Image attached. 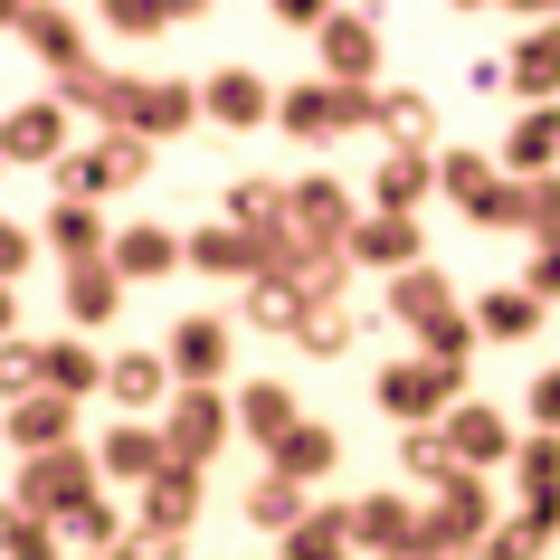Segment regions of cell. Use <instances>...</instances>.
Masks as SVG:
<instances>
[{"instance_id": "ba28073f", "label": "cell", "mask_w": 560, "mask_h": 560, "mask_svg": "<svg viewBox=\"0 0 560 560\" xmlns=\"http://www.w3.org/2000/svg\"><path fill=\"white\" fill-rule=\"evenodd\" d=\"M229 342H237L229 314H180V324L162 332V361H172L180 389H229Z\"/></svg>"}, {"instance_id": "484cf974", "label": "cell", "mask_w": 560, "mask_h": 560, "mask_svg": "<svg viewBox=\"0 0 560 560\" xmlns=\"http://www.w3.org/2000/svg\"><path fill=\"white\" fill-rule=\"evenodd\" d=\"M560 172V105H523L503 133V180H551Z\"/></svg>"}, {"instance_id": "6125c7cd", "label": "cell", "mask_w": 560, "mask_h": 560, "mask_svg": "<svg viewBox=\"0 0 560 560\" xmlns=\"http://www.w3.org/2000/svg\"><path fill=\"white\" fill-rule=\"evenodd\" d=\"M409 560H428V551H409Z\"/></svg>"}, {"instance_id": "91938a15", "label": "cell", "mask_w": 560, "mask_h": 560, "mask_svg": "<svg viewBox=\"0 0 560 560\" xmlns=\"http://www.w3.org/2000/svg\"><path fill=\"white\" fill-rule=\"evenodd\" d=\"M86 560H133V532H124V541H115V551H86Z\"/></svg>"}, {"instance_id": "8fae6325", "label": "cell", "mask_w": 560, "mask_h": 560, "mask_svg": "<svg viewBox=\"0 0 560 560\" xmlns=\"http://www.w3.org/2000/svg\"><path fill=\"white\" fill-rule=\"evenodd\" d=\"M190 266L219 276V285H257V276H276V237H247V229H229V219L209 209L200 229H190Z\"/></svg>"}, {"instance_id": "f5cc1de1", "label": "cell", "mask_w": 560, "mask_h": 560, "mask_svg": "<svg viewBox=\"0 0 560 560\" xmlns=\"http://www.w3.org/2000/svg\"><path fill=\"white\" fill-rule=\"evenodd\" d=\"M532 237H560V172L532 180Z\"/></svg>"}, {"instance_id": "4fadbf2b", "label": "cell", "mask_w": 560, "mask_h": 560, "mask_svg": "<svg viewBox=\"0 0 560 560\" xmlns=\"http://www.w3.org/2000/svg\"><path fill=\"white\" fill-rule=\"evenodd\" d=\"M446 446H456V466H466V475H494V466H513L523 428H513L494 399H456V418H446Z\"/></svg>"}, {"instance_id": "52a82bcc", "label": "cell", "mask_w": 560, "mask_h": 560, "mask_svg": "<svg viewBox=\"0 0 560 560\" xmlns=\"http://www.w3.org/2000/svg\"><path fill=\"white\" fill-rule=\"evenodd\" d=\"M237 428V399L229 389H180L172 409H162V446H172V466H209Z\"/></svg>"}, {"instance_id": "2e32d148", "label": "cell", "mask_w": 560, "mask_h": 560, "mask_svg": "<svg viewBox=\"0 0 560 560\" xmlns=\"http://www.w3.org/2000/svg\"><path fill=\"white\" fill-rule=\"evenodd\" d=\"M361 219H371V209H361L332 172H304L295 180V237H314V247H352Z\"/></svg>"}, {"instance_id": "d590c367", "label": "cell", "mask_w": 560, "mask_h": 560, "mask_svg": "<svg viewBox=\"0 0 560 560\" xmlns=\"http://www.w3.org/2000/svg\"><path fill=\"white\" fill-rule=\"evenodd\" d=\"M304 314H314V304H304L295 285H276V276H257V285H247V304H237V324H247V332H276V342H295Z\"/></svg>"}, {"instance_id": "f546056e", "label": "cell", "mask_w": 560, "mask_h": 560, "mask_svg": "<svg viewBox=\"0 0 560 560\" xmlns=\"http://www.w3.org/2000/svg\"><path fill=\"white\" fill-rule=\"evenodd\" d=\"M67 332H95V324H115L124 314V295H133V285H124L115 276V257H95V266H67Z\"/></svg>"}, {"instance_id": "11a10c76", "label": "cell", "mask_w": 560, "mask_h": 560, "mask_svg": "<svg viewBox=\"0 0 560 560\" xmlns=\"http://www.w3.org/2000/svg\"><path fill=\"white\" fill-rule=\"evenodd\" d=\"M133 560H190V541L180 532H133Z\"/></svg>"}, {"instance_id": "836d02e7", "label": "cell", "mask_w": 560, "mask_h": 560, "mask_svg": "<svg viewBox=\"0 0 560 560\" xmlns=\"http://www.w3.org/2000/svg\"><path fill=\"white\" fill-rule=\"evenodd\" d=\"M389 314H399V324L409 332H428V324H446V314H466V304H456V285H446L438 266H409V276H389Z\"/></svg>"}, {"instance_id": "db71d44e", "label": "cell", "mask_w": 560, "mask_h": 560, "mask_svg": "<svg viewBox=\"0 0 560 560\" xmlns=\"http://www.w3.org/2000/svg\"><path fill=\"white\" fill-rule=\"evenodd\" d=\"M466 95H513V67H503V58H475L466 67Z\"/></svg>"}, {"instance_id": "74e56055", "label": "cell", "mask_w": 560, "mask_h": 560, "mask_svg": "<svg viewBox=\"0 0 560 560\" xmlns=\"http://www.w3.org/2000/svg\"><path fill=\"white\" fill-rule=\"evenodd\" d=\"M247 523L276 532V541L304 532V485H295V475H276V466H257V485H247Z\"/></svg>"}, {"instance_id": "4316f807", "label": "cell", "mask_w": 560, "mask_h": 560, "mask_svg": "<svg viewBox=\"0 0 560 560\" xmlns=\"http://www.w3.org/2000/svg\"><path fill=\"white\" fill-rule=\"evenodd\" d=\"M418 200H438V162H418V152H381V172L361 190V209H381V219H418Z\"/></svg>"}, {"instance_id": "7a4b0ae2", "label": "cell", "mask_w": 560, "mask_h": 560, "mask_svg": "<svg viewBox=\"0 0 560 560\" xmlns=\"http://www.w3.org/2000/svg\"><path fill=\"white\" fill-rule=\"evenodd\" d=\"M276 124H285L295 143L381 133V86H332V77H314V86H285V95H276Z\"/></svg>"}, {"instance_id": "816d5d0a", "label": "cell", "mask_w": 560, "mask_h": 560, "mask_svg": "<svg viewBox=\"0 0 560 560\" xmlns=\"http://www.w3.org/2000/svg\"><path fill=\"white\" fill-rule=\"evenodd\" d=\"M532 428L560 438V361H551V371H532Z\"/></svg>"}, {"instance_id": "e575fe53", "label": "cell", "mask_w": 560, "mask_h": 560, "mask_svg": "<svg viewBox=\"0 0 560 560\" xmlns=\"http://www.w3.org/2000/svg\"><path fill=\"white\" fill-rule=\"evenodd\" d=\"M276 560H352V503H314L304 532L276 541Z\"/></svg>"}, {"instance_id": "277c9868", "label": "cell", "mask_w": 560, "mask_h": 560, "mask_svg": "<svg viewBox=\"0 0 560 560\" xmlns=\"http://www.w3.org/2000/svg\"><path fill=\"white\" fill-rule=\"evenodd\" d=\"M143 172H152V143H143V133H95V143H77L58 172H48V190L95 209V200H115V190H133Z\"/></svg>"}, {"instance_id": "1f68e13d", "label": "cell", "mask_w": 560, "mask_h": 560, "mask_svg": "<svg viewBox=\"0 0 560 560\" xmlns=\"http://www.w3.org/2000/svg\"><path fill=\"white\" fill-rule=\"evenodd\" d=\"M503 67H513V95H523V105H560V20L523 30Z\"/></svg>"}, {"instance_id": "f6af8a7d", "label": "cell", "mask_w": 560, "mask_h": 560, "mask_svg": "<svg viewBox=\"0 0 560 560\" xmlns=\"http://www.w3.org/2000/svg\"><path fill=\"white\" fill-rule=\"evenodd\" d=\"M475 342H485V332H475V314H446V324H428V332H418V352H428V361H446V371H466V361H475Z\"/></svg>"}, {"instance_id": "6f0895ef", "label": "cell", "mask_w": 560, "mask_h": 560, "mask_svg": "<svg viewBox=\"0 0 560 560\" xmlns=\"http://www.w3.org/2000/svg\"><path fill=\"white\" fill-rule=\"evenodd\" d=\"M0 342H20V285H0Z\"/></svg>"}, {"instance_id": "d6a6232c", "label": "cell", "mask_w": 560, "mask_h": 560, "mask_svg": "<svg viewBox=\"0 0 560 560\" xmlns=\"http://www.w3.org/2000/svg\"><path fill=\"white\" fill-rule=\"evenodd\" d=\"M466 314H475V332H485V342H532V332L551 324V304H541V295H523V285H485V295H475Z\"/></svg>"}, {"instance_id": "ab89813d", "label": "cell", "mask_w": 560, "mask_h": 560, "mask_svg": "<svg viewBox=\"0 0 560 560\" xmlns=\"http://www.w3.org/2000/svg\"><path fill=\"white\" fill-rule=\"evenodd\" d=\"M48 389H58V399H95V389H105V352H86L77 332H58V342H48Z\"/></svg>"}, {"instance_id": "9a60e30c", "label": "cell", "mask_w": 560, "mask_h": 560, "mask_svg": "<svg viewBox=\"0 0 560 560\" xmlns=\"http://www.w3.org/2000/svg\"><path fill=\"white\" fill-rule=\"evenodd\" d=\"M133 86H143V77H124V67H95V58H86V67H67L48 95H58L67 115H95L105 133H124V124H133Z\"/></svg>"}, {"instance_id": "7c38bea8", "label": "cell", "mask_w": 560, "mask_h": 560, "mask_svg": "<svg viewBox=\"0 0 560 560\" xmlns=\"http://www.w3.org/2000/svg\"><path fill=\"white\" fill-rule=\"evenodd\" d=\"M314 58H324L332 86H381V20L371 10H332L324 38H314Z\"/></svg>"}, {"instance_id": "ee69618b", "label": "cell", "mask_w": 560, "mask_h": 560, "mask_svg": "<svg viewBox=\"0 0 560 560\" xmlns=\"http://www.w3.org/2000/svg\"><path fill=\"white\" fill-rule=\"evenodd\" d=\"M172 20H190L180 0H105V30L115 38H162Z\"/></svg>"}, {"instance_id": "e0dca14e", "label": "cell", "mask_w": 560, "mask_h": 560, "mask_svg": "<svg viewBox=\"0 0 560 560\" xmlns=\"http://www.w3.org/2000/svg\"><path fill=\"white\" fill-rule=\"evenodd\" d=\"M418 513H428V503H409V494H352V551L409 560L418 551Z\"/></svg>"}, {"instance_id": "cb8c5ba5", "label": "cell", "mask_w": 560, "mask_h": 560, "mask_svg": "<svg viewBox=\"0 0 560 560\" xmlns=\"http://www.w3.org/2000/svg\"><path fill=\"white\" fill-rule=\"evenodd\" d=\"M0 438L20 446V456H58V446H77V399L38 389V399H20V409H0Z\"/></svg>"}, {"instance_id": "8992f818", "label": "cell", "mask_w": 560, "mask_h": 560, "mask_svg": "<svg viewBox=\"0 0 560 560\" xmlns=\"http://www.w3.org/2000/svg\"><path fill=\"white\" fill-rule=\"evenodd\" d=\"M67 152H77V115H67L58 95H30V105L0 115V162L10 172H58Z\"/></svg>"}, {"instance_id": "9c48e42d", "label": "cell", "mask_w": 560, "mask_h": 560, "mask_svg": "<svg viewBox=\"0 0 560 560\" xmlns=\"http://www.w3.org/2000/svg\"><path fill=\"white\" fill-rule=\"evenodd\" d=\"M276 77H257V67H209L200 77V124H219V133H257V124H276Z\"/></svg>"}, {"instance_id": "bcb514c9", "label": "cell", "mask_w": 560, "mask_h": 560, "mask_svg": "<svg viewBox=\"0 0 560 560\" xmlns=\"http://www.w3.org/2000/svg\"><path fill=\"white\" fill-rule=\"evenodd\" d=\"M523 295H541V304H560V237H532V266L513 276Z\"/></svg>"}, {"instance_id": "680465c9", "label": "cell", "mask_w": 560, "mask_h": 560, "mask_svg": "<svg viewBox=\"0 0 560 560\" xmlns=\"http://www.w3.org/2000/svg\"><path fill=\"white\" fill-rule=\"evenodd\" d=\"M10 532H20V503H0V551H10Z\"/></svg>"}, {"instance_id": "5bb4252c", "label": "cell", "mask_w": 560, "mask_h": 560, "mask_svg": "<svg viewBox=\"0 0 560 560\" xmlns=\"http://www.w3.org/2000/svg\"><path fill=\"white\" fill-rule=\"evenodd\" d=\"M95 466H105V485H133V494H143L152 475L172 466V446H162V418H115V428L95 438Z\"/></svg>"}, {"instance_id": "c3c4849f", "label": "cell", "mask_w": 560, "mask_h": 560, "mask_svg": "<svg viewBox=\"0 0 560 560\" xmlns=\"http://www.w3.org/2000/svg\"><path fill=\"white\" fill-rule=\"evenodd\" d=\"M30 257H38V229H20V219L0 209V285H20V276H30Z\"/></svg>"}, {"instance_id": "f907efd6", "label": "cell", "mask_w": 560, "mask_h": 560, "mask_svg": "<svg viewBox=\"0 0 560 560\" xmlns=\"http://www.w3.org/2000/svg\"><path fill=\"white\" fill-rule=\"evenodd\" d=\"M266 20H276V30H295V38H324V20H332V0H276V10H266Z\"/></svg>"}, {"instance_id": "44dd1931", "label": "cell", "mask_w": 560, "mask_h": 560, "mask_svg": "<svg viewBox=\"0 0 560 560\" xmlns=\"http://www.w3.org/2000/svg\"><path fill=\"white\" fill-rule=\"evenodd\" d=\"M200 466H162L143 485V494H133V532H180V541H190V523H200Z\"/></svg>"}, {"instance_id": "be15d7a7", "label": "cell", "mask_w": 560, "mask_h": 560, "mask_svg": "<svg viewBox=\"0 0 560 560\" xmlns=\"http://www.w3.org/2000/svg\"><path fill=\"white\" fill-rule=\"evenodd\" d=\"M0 172H10V162H0Z\"/></svg>"}, {"instance_id": "7402d4cb", "label": "cell", "mask_w": 560, "mask_h": 560, "mask_svg": "<svg viewBox=\"0 0 560 560\" xmlns=\"http://www.w3.org/2000/svg\"><path fill=\"white\" fill-rule=\"evenodd\" d=\"M20 48H30L48 77H67V67H86V20L58 10V0H30V10H20Z\"/></svg>"}, {"instance_id": "8d00e7d4", "label": "cell", "mask_w": 560, "mask_h": 560, "mask_svg": "<svg viewBox=\"0 0 560 560\" xmlns=\"http://www.w3.org/2000/svg\"><path fill=\"white\" fill-rule=\"evenodd\" d=\"M266 466H276V475H295V485H324V475L342 466V438H332L324 418H304V428H295V438H285V446H276Z\"/></svg>"}, {"instance_id": "83f0119b", "label": "cell", "mask_w": 560, "mask_h": 560, "mask_svg": "<svg viewBox=\"0 0 560 560\" xmlns=\"http://www.w3.org/2000/svg\"><path fill=\"white\" fill-rule=\"evenodd\" d=\"M352 266H371V276H409V266H428V237H418V219H361L352 229Z\"/></svg>"}, {"instance_id": "6da1fadb", "label": "cell", "mask_w": 560, "mask_h": 560, "mask_svg": "<svg viewBox=\"0 0 560 560\" xmlns=\"http://www.w3.org/2000/svg\"><path fill=\"white\" fill-rule=\"evenodd\" d=\"M105 494V466H95V446H58V456H20V475H10V503L30 513V523H77L86 503Z\"/></svg>"}, {"instance_id": "f1b7e54d", "label": "cell", "mask_w": 560, "mask_h": 560, "mask_svg": "<svg viewBox=\"0 0 560 560\" xmlns=\"http://www.w3.org/2000/svg\"><path fill=\"white\" fill-rule=\"evenodd\" d=\"M494 190H503V152H475V143L438 152V200H456L466 219H485V209H494Z\"/></svg>"}, {"instance_id": "9f6ffc18", "label": "cell", "mask_w": 560, "mask_h": 560, "mask_svg": "<svg viewBox=\"0 0 560 560\" xmlns=\"http://www.w3.org/2000/svg\"><path fill=\"white\" fill-rule=\"evenodd\" d=\"M513 513H532V532H541V541H560V494H532V503H513Z\"/></svg>"}, {"instance_id": "603a6c76", "label": "cell", "mask_w": 560, "mask_h": 560, "mask_svg": "<svg viewBox=\"0 0 560 560\" xmlns=\"http://www.w3.org/2000/svg\"><path fill=\"white\" fill-rule=\"evenodd\" d=\"M304 428V399H295V381H237V438H257L266 456Z\"/></svg>"}, {"instance_id": "5b68a950", "label": "cell", "mask_w": 560, "mask_h": 560, "mask_svg": "<svg viewBox=\"0 0 560 560\" xmlns=\"http://www.w3.org/2000/svg\"><path fill=\"white\" fill-rule=\"evenodd\" d=\"M494 485L485 475H456L446 494H428V513H418V551L428 560H456V551H475V541H494Z\"/></svg>"}, {"instance_id": "d6986e66", "label": "cell", "mask_w": 560, "mask_h": 560, "mask_svg": "<svg viewBox=\"0 0 560 560\" xmlns=\"http://www.w3.org/2000/svg\"><path fill=\"white\" fill-rule=\"evenodd\" d=\"M105 399H115L124 418H162L180 399V381H172V361H162V352H115V361H105Z\"/></svg>"}, {"instance_id": "3957f363", "label": "cell", "mask_w": 560, "mask_h": 560, "mask_svg": "<svg viewBox=\"0 0 560 560\" xmlns=\"http://www.w3.org/2000/svg\"><path fill=\"white\" fill-rule=\"evenodd\" d=\"M371 399H381L399 428H446L456 399H466V371H446V361H428V352H399V361H381Z\"/></svg>"}, {"instance_id": "7bdbcfd3", "label": "cell", "mask_w": 560, "mask_h": 560, "mask_svg": "<svg viewBox=\"0 0 560 560\" xmlns=\"http://www.w3.org/2000/svg\"><path fill=\"white\" fill-rule=\"evenodd\" d=\"M513 485H523V503H532V494H560V438L532 428V438L513 446Z\"/></svg>"}, {"instance_id": "ac0fdd59", "label": "cell", "mask_w": 560, "mask_h": 560, "mask_svg": "<svg viewBox=\"0 0 560 560\" xmlns=\"http://www.w3.org/2000/svg\"><path fill=\"white\" fill-rule=\"evenodd\" d=\"M172 266H190V229H162V219L115 229V276H124V285H162Z\"/></svg>"}, {"instance_id": "681fc988", "label": "cell", "mask_w": 560, "mask_h": 560, "mask_svg": "<svg viewBox=\"0 0 560 560\" xmlns=\"http://www.w3.org/2000/svg\"><path fill=\"white\" fill-rule=\"evenodd\" d=\"M494 551H503V560H541L551 541L532 532V513H503V523H494Z\"/></svg>"}, {"instance_id": "30bf717a", "label": "cell", "mask_w": 560, "mask_h": 560, "mask_svg": "<svg viewBox=\"0 0 560 560\" xmlns=\"http://www.w3.org/2000/svg\"><path fill=\"white\" fill-rule=\"evenodd\" d=\"M352 247H314V237H276V285H295L304 304H352Z\"/></svg>"}, {"instance_id": "7dc6e473", "label": "cell", "mask_w": 560, "mask_h": 560, "mask_svg": "<svg viewBox=\"0 0 560 560\" xmlns=\"http://www.w3.org/2000/svg\"><path fill=\"white\" fill-rule=\"evenodd\" d=\"M0 560H67V532L58 523H30V513H20V532H10V551Z\"/></svg>"}, {"instance_id": "d4e9b609", "label": "cell", "mask_w": 560, "mask_h": 560, "mask_svg": "<svg viewBox=\"0 0 560 560\" xmlns=\"http://www.w3.org/2000/svg\"><path fill=\"white\" fill-rule=\"evenodd\" d=\"M38 247H58V266H95V257H115V229H105V209H86V200H48Z\"/></svg>"}, {"instance_id": "4dcf8cb0", "label": "cell", "mask_w": 560, "mask_h": 560, "mask_svg": "<svg viewBox=\"0 0 560 560\" xmlns=\"http://www.w3.org/2000/svg\"><path fill=\"white\" fill-rule=\"evenodd\" d=\"M381 143H389V152H418V162H438V95L381 86Z\"/></svg>"}, {"instance_id": "b9f144b4", "label": "cell", "mask_w": 560, "mask_h": 560, "mask_svg": "<svg viewBox=\"0 0 560 560\" xmlns=\"http://www.w3.org/2000/svg\"><path fill=\"white\" fill-rule=\"evenodd\" d=\"M48 389V342H0V409H20V399H38Z\"/></svg>"}, {"instance_id": "60d3db41", "label": "cell", "mask_w": 560, "mask_h": 560, "mask_svg": "<svg viewBox=\"0 0 560 560\" xmlns=\"http://www.w3.org/2000/svg\"><path fill=\"white\" fill-rule=\"evenodd\" d=\"M352 342H361V314H352V304H314V314H304V332H295L304 361H342Z\"/></svg>"}, {"instance_id": "94428289", "label": "cell", "mask_w": 560, "mask_h": 560, "mask_svg": "<svg viewBox=\"0 0 560 560\" xmlns=\"http://www.w3.org/2000/svg\"><path fill=\"white\" fill-rule=\"evenodd\" d=\"M456 560H503V551H494V541H475V551H456Z\"/></svg>"}, {"instance_id": "f35d334b", "label": "cell", "mask_w": 560, "mask_h": 560, "mask_svg": "<svg viewBox=\"0 0 560 560\" xmlns=\"http://www.w3.org/2000/svg\"><path fill=\"white\" fill-rule=\"evenodd\" d=\"M399 475H409V485H428V494H446V485H456V446H446V428H399Z\"/></svg>"}, {"instance_id": "ffe728a7", "label": "cell", "mask_w": 560, "mask_h": 560, "mask_svg": "<svg viewBox=\"0 0 560 560\" xmlns=\"http://www.w3.org/2000/svg\"><path fill=\"white\" fill-rule=\"evenodd\" d=\"M200 124V77H143L133 86V124L124 133H143V143H172Z\"/></svg>"}]
</instances>
